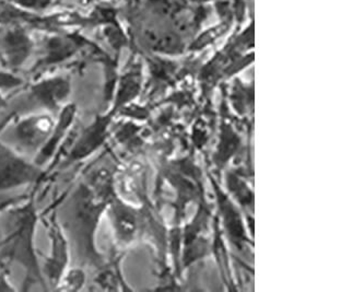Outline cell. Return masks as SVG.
Masks as SVG:
<instances>
[{
  "mask_svg": "<svg viewBox=\"0 0 364 292\" xmlns=\"http://www.w3.org/2000/svg\"><path fill=\"white\" fill-rule=\"evenodd\" d=\"M33 205V202H28L26 206L14 212L7 239L3 243V255L12 261H17L26 269V285L36 283L44 286V278L38 266L33 247L34 232L38 220Z\"/></svg>",
  "mask_w": 364,
  "mask_h": 292,
  "instance_id": "1",
  "label": "cell"
},
{
  "mask_svg": "<svg viewBox=\"0 0 364 292\" xmlns=\"http://www.w3.org/2000/svg\"><path fill=\"white\" fill-rule=\"evenodd\" d=\"M42 170L26 161L18 152L0 143V192L31 184L40 178Z\"/></svg>",
  "mask_w": 364,
  "mask_h": 292,
  "instance_id": "2",
  "label": "cell"
},
{
  "mask_svg": "<svg viewBox=\"0 0 364 292\" xmlns=\"http://www.w3.org/2000/svg\"><path fill=\"white\" fill-rule=\"evenodd\" d=\"M55 121L50 114H36L23 117L14 126V137L19 145L28 151L42 149L48 141Z\"/></svg>",
  "mask_w": 364,
  "mask_h": 292,
  "instance_id": "3",
  "label": "cell"
},
{
  "mask_svg": "<svg viewBox=\"0 0 364 292\" xmlns=\"http://www.w3.org/2000/svg\"><path fill=\"white\" fill-rule=\"evenodd\" d=\"M48 231H50L52 249H50V256L46 257L44 269H46L48 283L55 289L65 271L68 269L69 249L66 237L54 217L50 220Z\"/></svg>",
  "mask_w": 364,
  "mask_h": 292,
  "instance_id": "4",
  "label": "cell"
},
{
  "mask_svg": "<svg viewBox=\"0 0 364 292\" xmlns=\"http://www.w3.org/2000/svg\"><path fill=\"white\" fill-rule=\"evenodd\" d=\"M33 40L22 26H12L0 40V50L6 64L11 69L24 64L33 50Z\"/></svg>",
  "mask_w": 364,
  "mask_h": 292,
  "instance_id": "5",
  "label": "cell"
},
{
  "mask_svg": "<svg viewBox=\"0 0 364 292\" xmlns=\"http://www.w3.org/2000/svg\"><path fill=\"white\" fill-rule=\"evenodd\" d=\"M70 90L68 77L54 76L34 83L31 87V95L36 102L54 112L68 99Z\"/></svg>",
  "mask_w": 364,
  "mask_h": 292,
  "instance_id": "6",
  "label": "cell"
},
{
  "mask_svg": "<svg viewBox=\"0 0 364 292\" xmlns=\"http://www.w3.org/2000/svg\"><path fill=\"white\" fill-rule=\"evenodd\" d=\"M85 38L71 34H54L46 38L43 50V58L38 67H48L60 64L73 58L83 45Z\"/></svg>",
  "mask_w": 364,
  "mask_h": 292,
  "instance_id": "7",
  "label": "cell"
},
{
  "mask_svg": "<svg viewBox=\"0 0 364 292\" xmlns=\"http://www.w3.org/2000/svg\"><path fill=\"white\" fill-rule=\"evenodd\" d=\"M109 115L99 117L95 119L88 129L81 134L79 141L70 151L68 160L69 163L85 159L92 155L100 146L105 143L107 135V127L109 124Z\"/></svg>",
  "mask_w": 364,
  "mask_h": 292,
  "instance_id": "8",
  "label": "cell"
},
{
  "mask_svg": "<svg viewBox=\"0 0 364 292\" xmlns=\"http://www.w3.org/2000/svg\"><path fill=\"white\" fill-rule=\"evenodd\" d=\"M75 115H76V107L74 104L66 105L64 109H62L58 121H55L54 129H53L48 141H46V145L43 146L36 159V163L38 166L48 162V160L54 155L57 148L60 147V141L68 133L71 125L74 123Z\"/></svg>",
  "mask_w": 364,
  "mask_h": 292,
  "instance_id": "9",
  "label": "cell"
},
{
  "mask_svg": "<svg viewBox=\"0 0 364 292\" xmlns=\"http://www.w3.org/2000/svg\"><path fill=\"white\" fill-rule=\"evenodd\" d=\"M116 235L122 242H128L135 232V218L122 204H113L109 210Z\"/></svg>",
  "mask_w": 364,
  "mask_h": 292,
  "instance_id": "10",
  "label": "cell"
},
{
  "mask_svg": "<svg viewBox=\"0 0 364 292\" xmlns=\"http://www.w3.org/2000/svg\"><path fill=\"white\" fill-rule=\"evenodd\" d=\"M85 283V274L81 269H67L55 289L60 291H77L82 289Z\"/></svg>",
  "mask_w": 364,
  "mask_h": 292,
  "instance_id": "11",
  "label": "cell"
},
{
  "mask_svg": "<svg viewBox=\"0 0 364 292\" xmlns=\"http://www.w3.org/2000/svg\"><path fill=\"white\" fill-rule=\"evenodd\" d=\"M138 87H139V81H138L137 75L129 72L124 76L117 93V105L123 104L126 101L129 100L130 97H135Z\"/></svg>",
  "mask_w": 364,
  "mask_h": 292,
  "instance_id": "12",
  "label": "cell"
},
{
  "mask_svg": "<svg viewBox=\"0 0 364 292\" xmlns=\"http://www.w3.org/2000/svg\"><path fill=\"white\" fill-rule=\"evenodd\" d=\"M9 279H8L7 271L1 269L0 271V291H7V290H16L10 285Z\"/></svg>",
  "mask_w": 364,
  "mask_h": 292,
  "instance_id": "13",
  "label": "cell"
}]
</instances>
